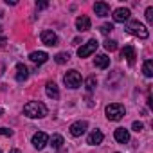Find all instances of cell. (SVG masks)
I'll return each mask as SVG.
<instances>
[{
  "label": "cell",
  "instance_id": "obj_1",
  "mask_svg": "<svg viewBox=\"0 0 153 153\" xmlns=\"http://www.w3.org/2000/svg\"><path fill=\"white\" fill-rule=\"evenodd\" d=\"M24 114L29 119H42V117L47 115V106L42 101H29L24 106Z\"/></svg>",
  "mask_w": 153,
  "mask_h": 153
},
{
  "label": "cell",
  "instance_id": "obj_2",
  "mask_svg": "<svg viewBox=\"0 0 153 153\" xmlns=\"http://www.w3.org/2000/svg\"><path fill=\"white\" fill-rule=\"evenodd\" d=\"M105 112H106L108 121H121L124 117V114H126V108L121 103H112V105H108L105 108Z\"/></svg>",
  "mask_w": 153,
  "mask_h": 153
},
{
  "label": "cell",
  "instance_id": "obj_3",
  "mask_svg": "<svg viewBox=\"0 0 153 153\" xmlns=\"http://www.w3.org/2000/svg\"><path fill=\"white\" fill-rule=\"evenodd\" d=\"M81 81H83V78H81V74L78 72V70H68L65 76H63V83L68 87V88H79L81 87Z\"/></svg>",
  "mask_w": 153,
  "mask_h": 153
},
{
  "label": "cell",
  "instance_id": "obj_4",
  "mask_svg": "<svg viewBox=\"0 0 153 153\" xmlns=\"http://www.w3.org/2000/svg\"><path fill=\"white\" fill-rule=\"evenodd\" d=\"M126 31L130 33V34H133V36H139V38H142V40H146L148 36H149V31L140 24V22H137V20H133V22H128L126 24Z\"/></svg>",
  "mask_w": 153,
  "mask_h": 153
},
{
  "label": "cell",
  "instance_id": "obj_5",
  "mask_svg": "<svg viewBox=\"0 0 153 153\" xmlns=\"http://www.w3.org/2000/svg\"><path fill=\"white\" fill-rule=\"evenodd\" d=\"M99 47V43H97V40H88L85 45H81L79 49H78V56L79 58H88L90 54H94L96 52V49Z\"/></svg>",
  "mask_w": 153,
  "mask_h": 153
},
{
  "label": "cell",
  "instance_id": "obj_6",
  "mask_svg": "<svg viewBox=\"0 0 153 153\" xmlns=\"http://www.w3.org/2000/svg\"><path fill=\"white\" fill-rule=\"evenodd\" d=\"M87 128H88V123L87 121H76V123H72L70 124V135L72 137H81L85 131H87Z\"/></svg>",
  "mask_w": 153,
  "mask_h": 153
},
{
  "label": "cell",
  "instance_id": "obj_7",
  "mask_svg": "<svg viewBox=\"0 0 153 153\" xmlns=\"http://www.w3.org/2000/svg\"><path fill=\"white\" fill-rule=\"evenodd\" d=\"M47 142H49V135H47V133L38 131V133L33 135V146H34L36 149H43V148L47 146Z\"/></svg>",
  "mask_w": 153,
  "mask_h": 153
},
{
  "label": "cell",
  "instance_id": "obj_8",
  "mask_svg": "<svg viewBox=\"0 0 153 153\" xmlns=\"http://www.w3.org/2000/svg\"><path fill=\"white\" fill-rule=\"evenodd\" d=\"M42 43H45L47 47L58 45V36H56V33H52V31H49V29L42 31Z\"/></svg>",
  "mask_w": 153,
  "mask_h": 153
},
{
  "label": "cell",
  "instance_id": "obj_9",
  "mask_svg": "<svg viewBox=\"0 0 153 153\" xmlns=\"http://www.w3.org/2000/svg\"><path fill=\"white\" fill-rule=\"evenodd\" d=\"M27 78H29V68L24 63H18L16 65V72H15V79L18 83H24V81H27Z\"/></svg>",
  "mask_w": 153,
  "mask_h": 153
},
{
  "label": "cell",
  "instance_id": "obj_10",
  "mask_svg": "<svg viewBox=\"0 0 153 153\" xmlns=\"http://www.w3.org/2000/svg\"><path fill=\"white\" fill-rule=\"evenodd\" d=\"M121 58H124L130 65H133V63H135V58H137V52H135V49H133L131 45H126V47L121 51Z\"/></svg>",
  "mask_w": 153,
  "mask_h": 153
},
{
  "label": "cell",
  "instance_id": "obj_11",
  "mask_svg": "<svg viewBox=\"0 0 153 153\" xmlns=\"http://www.w3.org/2000/svg\"><path fill=\"white\" fill-rule=\"evenodd\" d=\"M29 59H31L33 63H36V65H43V63L49 59V54L43 52V51H34V52L29 54Z\"/></svg>",
  "mask_w": 153,
  "mask_h": 153
},
{
  "label": "cell",
  "instance_id": "obj_12",
  "mask_svg": "<svg viewBox=\"0 0 153 153\" xmlns=\"http://www.w3.org/2000/svg\"><path fill=\"white\" fill-rule=\"evenodd\" d=\"M90 25H92V22H90V18H88V16H85V15H81V16L76 18V27H78V31H79V33L88 31V29H90Z\"/></svg>",
  "mask_w": 153,
  "mask_h": 153
},
{
  "label": "cell",
  "instance_id": "obj_13",
  "mask_svg": "<svg viewBox=\"0 0 153 153\" xmlns=\"http://www.w3.org/2000/svg\"><path fill=\"white\" fill-rule=\"evenodd\" d=\"M130 9H126V7H119V9H115L114 11V20L115 22H119V24H124L128 18H130Z\"/></svg>",
  "mask_w": 153,
  "mask_h": 153
},
{
  "label": "cell",
  "instance_id": "obj_14",
  "mask_svg": "<svg viewBox=\"0 0 153 153\" xmlns=\"http://www.w3.org/2000/svg\"><path fill=\"white\" fill-rule=\"evenodd\" d=\"M94 13L97 16H108L110 15V6L106 2H96L94 4Z\"/></svg>",
  "mask_w": 153,
  "mask_h": 153
},
{
  "label": "cell",
  "instance_id": "obj_15",
  "mask_svg": "<svg viewBox=\"0 0 153 153\" xmlns=\"http://www.w3.org/2000/svg\"><path fill=\"white\" fill-rule=\"evenodd\" d=\"M114 137H115V140H117V142L126 144V142L130 140V131H128L126 128H117V130L114 131Z\"/></svg>",
  "mask_w": 153,
  "mask_h": 153
},
{
  "label": "cell",
  "instance_id": "obj_16",
  "mask_svg": "<svg viewBox=\"0 0 153 153\" xmlns=\"http://www.w3.org/2000/svg\"><path fill=\"white\" fill-rule=\"evenodd\" d=\"M103 139H105L103 131H99V130H94V131H92V133L88 135L87 142H88L90 146H97V144H101V142H103Z\"/></svg>",
  "mask_w": 153,
  "mask_h": 153
},
{
  "label": "cell",
  "instance_id": "obj_17",
  "mask_svg": "<svg viewBox=\"0 0 153 153\" xmlns=\"http://www.w3.org/2000/svg\"><path fill=\"white\" fill-rule=\"evenodd\" d=\"M45 92H47V96L51 97V99H58L59 97V90H58V85L54 83V81H49L47 85H45Z\"/></svg>",
  "mask_w": 153,
  "mask_h": 153
},
{
  "label": "cell",
  "instance_id": "obj_18",
  "mask_svg": "<svg viewBox=\"0 0 153 153\" xmlns=\"http://www.w3.org/2000/svg\"><path fill=\"white\" fill-rule=\"evenodd\" d=\"M94 63H96L97 68H106V67L110 65V58H108L106 54H97L96 59H94Z\"/></svg>",
  "mask_w": 153,
  "mask_h": 153
},
{
  "label": "cell",
  "instance_id": "obj_19",
  "mask_svg": "<svg viewBox=\"0 0 153 153\" xmlns=\"http://www.w3.org/2000/svg\"><path fill=\"white\" fill-rule=\"evenodd\" d=\"M49 142H51V146H52L54 149H59V148L63 146V137L56 133V135H52V137L49 139Z\"/></svg>",
  "mask_w": 153,
  "mask_h": 153
},
{
  "label": "cell",
  "instance_id": "obj_20",
  "mask_svg": "<svg viewBox=\"0 0 153 153\" xmlns=\"http://www.w3.org/2000/svg\"><path fill=\"white\" fill-rule=\"evenodd\" d=\"M142 72H144L146 78H151V76H153V61H151V59H146V61H144Z\"/></svg>",
  "mask_w": 153,
  "mask_h": 153
},
{
  "label": "cell",
  "instance_id": "obj_21",
  "mask_svg": "<svg viewBox=\"0 0 153 153\" xmlns=\"http://www.w3.org/2000/svg\"><path fill=\"white\" fill-rule=\"evenodd\" d=\"M70 59V54L68 52H58L56 56H54V61L58 63V65H63V63H67Z\"/></svg>",
  "mask_w": 153,
  "mask_h": 153
},
{
  "label": "cell",
  "instance_id": "obj_22",
  "mask_svg": "<svg viewBox=\"0 0 153 153\" xmlns=\"http://www.w3.org/2000/svg\"><path fill=\"white\" fill-rule=\"evenodd\" d=\"M85 87H87V92H88V94L96 90V87H97V81H96V78H94V76L87 78V81H85Z\"/></svg>",
  "mask_w": 153,
  "mask_h": 153
},
{
  "label": "cell",
  "instance_id": "obj_23",
  "mask_svg": "<svg viewBox=\"0 0 153 153\" xmlns=\"http://www.w3.org/2000/svg\"><path fill=\"white\" fill-rule=\"evenodd\" d=\"M103 45H105V49H106V51H110V52L117 51V42H115V40H106Z\"/></svg>",
  "mask_w": 153,
  "mask_h": 153
},
{
  "label": "cell",
  "instance_id": "obj_24",
  "mask_svg": "<svg viewBox=\"0 0 153 153\" xmlns=\"http://www.w3.org/2000/svg\"><path fill=\"white\" fill-rule=\"evenodd\" d=\"M99 31H101L103 34H108V33H112V31H114V25H112V24H103Z\"/></svg>",
  "mask_w": 153,
  "mask_h": 153
},
{
  "label": "cell",
  "instance_id": "obj_25",
  "mask_svg": "<svg viewBox=\"0 0 153 153\" xmlns=\"http://www.w3.org/2000/svg\"><path fill=\"white\" fill-rule=\"evenodd\" d=\"M146 20H148L149 24L153 22V7H148V9H146Z\"/></svg>",
  "mask_w": 153,
  "mask_h": 153
},
{
  "label": "cell",
  "instance_id": "obj_26",
  "mask_svg": "<svg viewBox=\"0 0 153 153\" xmlns=\"http://www.w3.org/2000/svg\"><path fill=\"white\" fill-rule=\"evenodd\" d=\"M0 135H4V137H11V135H13V130H9V128H0Z\"/></svg>",
  "mask_w": 153,
  "mask_h": 153
},
{
  "label": "cell",
  "instance_id": "obj_27",
  "mask_svg": "<svg viewBox=\"0 0 153 153\" xmlns=\"http://www.w3.org/2000/svg\"><path fill=\"white\" fill-rule=\"evenodd\" d=\"M131 128H133V130H135V131H137V133H139V131H140V130H142V123H139V121H135V123H133V126H131Z\"/></svg>",
  "mask_w": 153,
  "mask_h": 153
},
{
  "label": "cell",
  "instance_id": "obj_28",
  "mask_svg": "<svg viewBox=\"0 0 153 153\" xmlns=\"http://www.w3.org/2000/svg\"><path fill=\"white\" fill-rule=\"evenodd\" d=\"M49 6V2H36V9L40 11V9H45Z\"/></svg>",
  "mask_w": 153,
  "mask_h": 153
},
{
  "label": "cell",
  "instance_id": "obj_29",
  "mask_svg": "<svg viewBox=\"0 0 153 153\" xmlns=\"http://www.w3.org/2000/svg\"><path fill=\"white\" fill-rule=\"evenodd\" d=\"M6 72V65H4V61L0 59V78H2V74Z\"/></svg>",
  "mask_w": 153,
  "mask_h": 153
},
{
  "label": "cell",
  "instance_id": "obj_30",
  "mask_svg": "<svg viewBox=\"0 0 153 153\" xmlns=\"http://www.w3.org/2000/svg\"><path fill=\"white\" fill-rule=\"evenodd\" d=\"M6 43H7V40L4 36H0V47H6Z\"/></svg>",
  "mask_w": 153,
  "mask_h": 153
},
{
  "label": "cell",
  "instance_id": "obj_31",
  "mask_svg": "<svg viewBox=\"0 0 153 153\" xmlns=\"http://www.w3.org/2000/svg\"><path fill=\"white\" fill-rule=\"evenodd\" d=\"M9 153H22V151H20V149H11Z\"/></svg>",
  "mask_w": 153,
  "mask_h": 153
},
{
  "label": "cell",
  "instance_id": "obj_32",
  "mask_svg": "<svg viewBox=\"0 0 153 153\" xmlns=\"http://www.w3.org/2000/svg\"><path fill=\"white\" fill-rule=\"evenodd\" d=\"M2 115H4V110H2V108H0V117H2Z\"/></svg>",
  "mask_w": 153,
  "mask_h": 153
},
{
  "label": "cell",
  "instance_id": "obj_33",
  "mask_svg": "<svg viewBox=\"0 0 153 153\" xmlns=\"http://www.w3.org/2000/svg\"><path fill=\"white\" fill-rule=\"evenodd\" d=\"M0 153H2V149H0Z\"/></svg>",
  "mask_w": 153,
  "mask_h": 153
}]
</instances>
